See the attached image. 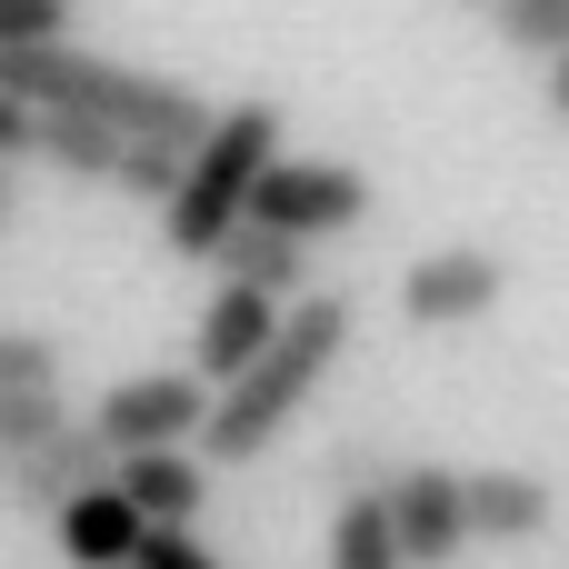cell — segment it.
<instances>
[{"instance_id": "obj_10", "label": "cell", "mask_w": 569, "mask_h": 569, "mask_svg": "<svg viewBox=\"0 0 569 569\" xmlns=\"http://www.w3.org/2000/svg\"><path fill=\"white\" fill-rule=\"evenodd\" d=\"M50 530H60V560H70V569H130V560H140V540H150V520L120 500V480L80 490Z\"/></svg>"}, {"instance_id": "obj_14", "label": "cell", "mask_w": 569, "mask_h": 569, "mask_svg": "<svg viewBox=\"0 0 569 569\" xmlns=\"http://www.w3.org/2000/svg\"><path fill=\"white\" fill-rule=\"evenodd\" d=\"M330 569H410L400 560L390 490H350V500H340V520H330Z\"/></svg>"}, {"instance_id": "obj_15", "label": "cell", "mask_w": 569, "mask_h": 569, "mask_svg": "<svg viewBox=\"0 0 569 569\" xmlns=\"http://www.w3.org/2000/svg\"><path fill=\"white\" fill-rule=\"evenodd\" d=\"M120 130H100V120H70V110H40V150L30 160H50V170H70V180H120Z\"/></svg>"}, {"instance_id": "obj_3", "label": "cell", "mask_w": 569, "mask_h": 569, "mask_svg": "<svg viewBox=\"0 0 569 569\" xmlns=\"http://www.w3.org/2000/svg\"><path fill=\"white\" fill-rule=\"evenodd\" d=\"M280 150H290V140H280V110H270V100H230V110L210 120V140L190 150L170 210H160V250L210 260V250L250 220V200H260V180H270Z\"/></svg>"}, {"instance_id": "obj_7", "label": "cell", "mask_w": 569, "mask_h": 569, "mask_svg": "<svg viewBox=\"0 0 569 569\" xmlns=\"http://www.w3.org/2000/svg\"><path fill=\"white\" fill-rule=\"evenodd\" d=\"M500 290H510V270L490 260V250H420L410 270H400V320L410 330H460V320H490L500 310Z\"/></svg>"}, {"instance_id": "obj_11", "label": "cell", "mask_w": 569, "mask_h": 569, "mask_svg": "<svg viewBox=\"0 0 569 569\" xmlns=\"http://www.w3.org/2000/svg\"><path fill=\"white\" fill-rule=\"evenodd\" d=\"M110 480H120V500H130L150 530H190L200 500H210V460H200V450H140V460H120Z\"/></svg>"}, {"instance_id": "obj_23", "label": "cell", "mask_w": 569, "mask_h": 569, "mask_svg": "<svg viewBox=\"0 0 569 569\" xmlns=\"http://www.w3.org/2000/svg\"><path fill=\"white\" fill-rule=\"evenodd\" d=\"M550 110H560V120H569V50H560V60H550Z\"/></svg>"}, {"instance_id": "obj_21", "label": "cell", "mask_w": 569, "mask_h": 569, "mask_svg": "<svg viewBox=\"0 0 569 569\" xmlns=\"http://www.w3.org/2000/svg\"><path fill=\"white\" fill-rule=\"evenodd\" d=\"M30 150H40V110L0 90V160H30Z\"/></svg>"}, {"instance_id": "obj_1", "label": "cell", "mask_w": 569, "mask_h": 569, "mask_svg": "<svg viewBox=\"0 0 569 569\" xmlns=\"http://www.w3.org/2000/svg\"><path fill=\"white\" fill-rule=\"evenodd\" d=\"M350 330H360V300L350 290H310V300H290V320H280V340L210 400V430H200V460H220V470H240V460H270L280 440H290V420L320 400V380L340 370V350H350Z\"/></svg>"}, {"instance_id": "obj_12", "label": "cell", "mask_w": 569, "mask_h": 569, "mask_svg": "<svg viewBox=\"0 0 569 569\" xmlns=\"http://www.w3.org/2000/svg\"><path fill=\"white\" fill-rule=\"evenodd\" d=\"M540 530H550V480L540 470H470V540L530 550Z\"/></svg>"}, {"instance_id": "obj_5", "label": "cell", "mask_w": 569, "mask_h": 569, "mask_svg": "<svg viewBox=\"0 0 569 569\" xmlns=\"http://www.w3.org/2000/svg\"><path fill=\"white\" fill-rule=\"evenodd\" d=\"M250 220L260 230H280V240H340V230H360L370 220V170L360 160H270V180H260V200H250Z\"/></svg>"}, {"instance_id": "obj_19", "label": "cell", "mask_w": 569, "mask_h": 569, "mask_svg": "<svg viewBox=\"0 0 569 569\" xmlns=\"http://www.w3.org/2000/svg\"><path fill=\"white\" fill-rule=\"evenodd\" d=\"M40 40H70V0H0V60Z\"/></svg>"}, {"instance_id": "obj_20", "label": "cell", "mask_w": 569, "mask_h": 569, "mask_svg": "<svg viewBox=\"0 0 569 569\" xmlns=\"http://www.w3.org/2000/svg\"><path fill=\"white\" fill-rule=\"evenodd\" d=\"M130 569H220V560L200 550V530H150V540H140V560H130Z\"/></svg>"}, {"instance_id": "obj_24", "label": "cell", "mask_w": 569, "mask_h": 569, "mask_svg": "<svg viewBox=\"0 0 569 569\" xmlns=\"http://www.w3.org/2000/svg\"><path fill=\"white\" fill-rule=\"evenodd\" d=\"M0 220H10V160H0Z\"/></svg>"}, {"instance_id": "obj_13", "label": "cell", "mask_w": 569, "mask_h": 569, "mask_svg": "<svg viewBox=\"0 0 569 569\" xmlns=\"http://www.w3.org/2000/svg\"><path fill=\"white\" fill-rule=\"evenodd\" d=\"M210 270L230 280V290H260V300H300V280H310V250L300 240H280V230H260V220H240L220 250H210Z\"/></svg>"}, {"instance_id": "obj_4", "label": "cell", "mask_w": 569, "mask_h": 569, "mask_svg": "<svg viewBox=\"0 0 569 569\" xmlns=\"http://www.w3.org/2000/svg\"><path fill=\"white\" fill-rule=\"evenodd\" d=\"M210 380L200 370H130L90 400V430L110 440V460H140V450H190L210 430Z\"/></svg>"}, {"instance_id": "obj_18", "label": "cell", "mask_w": 569, "mask_h": 569, "mask_svg": "<svg viewBox=\"0 0 569 569\" xmlns=\"http://www.w3.org/2000/svg\"><path fill=\"white\" fill-rule=\"evenodd\" d=\"M0 390H60V340L50 330H0Z\"/></svg>"}, {"instance_id": "obj_17", "label": "cell", "mask_w": 569, "mask_h": 569, "mask_svg": "<svg viewBox=\"0 0 569 569\" xmlns=\"http://www.w3.org/2000/svg\"><path fill=\"white\" fill-rule=\"evenodd\" d=\"M500 10V40L530 50V60H560L569 50V0H490Z\"/></svg>"}, {"instance_id": "obj_6", "label": "cell", "mask_w": 569, "mask_h": 569, "mask_svg": "<svg viewBox=\"0 0 569 569\" xmlns=\"http://www.w3.org/2000/svg\"><path fill=\"white\" fill-rule=\"evenodd\" d=\"M390 520H400V560L410 569H450L470 550V470H440V460L390 470Z\"/></svg>"}, {"instance_id": "obj_22", "label": "cell", "mask_w": 569, "mask_h": 569, "mask_svg": "<svg viewBox=\"0 0 569 569\" xmlns=\"http://www.w3.org/2000/svg\"><path fill=\"white\" fill-rule=\"evenodd\" d=\"M330 490L350 500V490H390V470L370 460V450H330Z\"/></svg>"}, {"instance_id": "obj_16", "label": "cell", "mask_w": 569, "mask_h": 569, "mask_svg": "<svg viewBox=\"0 0 569 569\" xmlns=\"http://www.w3.org/2000/svg\"><path fill=\"white\" fill-rule=\"evenodd\" d=\"M70 430V410H60V390H0V460H20V450H40V440H60Z\"/></svg>"}, {"instance_id": "obj_2", "label": "cell", "mask_w": 569, "mask_h": 569, "mask_svg": "<svg viewBox=\"0 0 569 569\" xmlns=\"http://www.w3.org/2000/svg\"><path fill=\"white\" fill-rule=\"evenodd\" d=\"M0 90L30 100V110L100 120V130H120V140H180V150H200L210 120H220L190 80H160V70H130V60H100V50H80V40L10 50V60H0Z\"/></svg>"}, {"instance_id": "obj_8", "label": "cell", "mask_w": 569, "mask_h": 569, "mask_svg": "<svg viewBox=\"0 0 569 569\" xmlns=\"http://www.w3.org/2000/svg\"><path fill=\"white\" fill-rule=\"evenodd\" d=\"M120 460H110V440L90 430V420H70L60 440H40V450H20V460H0V480H10V500L20 510H40V520H60L80 490H100Z\"/></svg>"}, {"instance_id": "obj_9", "label": "cell", "mask_w": 569, "mask_h": 569, "mask_svg": "<svg viewBox=\"0 0 569 569\" xmlns=\"http://www.w3.org/2000/svg\"><path fill=\"white\" fill-rule=\"evenodd\" d=\"M280 320H290L280 300H260V290H230V280H220V290H210V310H200L190 370H200L210 390H230V380H240V370H250V360L280 340Z\"/></svg>"}]
</instances>
